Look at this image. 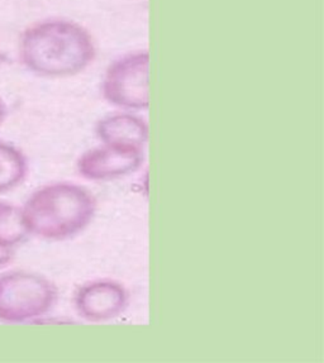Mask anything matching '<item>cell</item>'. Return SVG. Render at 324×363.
<instances>
[{"label": "cell", "mask_w": 324, "mask_h": 363, "mask_svg": "<svg viewBox=\"0 0 324 363\" xmlns=\"http://www.w3.org/2000/svg\"><path fill=\"white\" fill-rule=\"evenodd\" d=\"M94 37L72 19L45 18L24 28L18 41V57L37 77L61 79L79 75L94 62Z\"/></svg>", "instance_id": "obj_1"}, {"label": "cell", "mask_w": 324, "mask_h": 363, "mask_svg": "<svg viewBox=\"0 0 324 363\" xmlns=\"http://www.w3.org/2000/svg\"><path fill=\"white\" fill-rule=\"evenodd\" d=\"M98 201L90 190L72 182H52L30 194L21 206L30 237L70 240L94 219Z\"/></svg>", "instance_id": "obj_2"}, {"label": "cell", "mask_w": 324, "mask_h": 363, "mask_svg": "<svg viewBox=\"0 0 324 363\" xmlns=\"http://www.w3.org/2000/svg\"><path fill=\"white\" fill-rule=\"evenodd\" d=\"M57 287L48 277L26 269L0 275V323L35 322L52 311Z\"/></svg>", "instance_id": "obj_3"}, {"label": "cell", "mask_w": 324, "mask_h": 363, "mask_svg": "<svg viewBox=\"0 0 324 363\" xmlns=\"http://www.w3.org/2000/svg\"><path fill=\"white\" fill-rule=\"evenodd\" d=\"M101 95L122 111H146L150 106V53L138 50L113 60L101 80Z\"/></svg>", "instance_id": "obj_4"}, {"label": "cell", "mask_w": 324, "mask_h": 363, "mask_svg": "<svg viewBox=\"0 0 324 363\" xmlns=\"http://www.w3.org/2000/svg\"><path fill=\"white\" fill-rule=\"evenodd\" d=\"M130 304V293L123 284L112 279H98L77 287L74 306L79 316L91 323L118 318Z\"/></svg>", "instance_id": "obj_5"}, {"label": "cell", "mask_w": 324, "mask_h": 363, "mask_svg": "<svg viewBox=\"0 0 324 363\" xmlns=\"http://www.w3.org/2000/svg\"><path fill=\"white\" fill-rule=\"evenodd\" d=\"M143 161L142 150L101 145L77 158V170L90 182H109L140 170Z\"/></svg>", "instance_id": "obj_6"}, {"label": "cell", "mask_w": 324, "mask_h": 363, "mask_svg": "<svg viewBox=\"0 0 324 363\" xmlns=\"http://www.w3.org/2000/svg\"><path fill=\"white\" fill-rule=\"evenodd\" d=\"M95 135L101 145L143 151L150 138V127L135 111H116L98 121Z\"/></svg>", "instance_id": "obj_7"}, {"label": "cell", "mask_w": 324, "mask_h": 363, "mask_svg": "<svg viewBox=\"0 0 324 363\" xmlns=\"http://www.w3.org/2000/svg\"><path fill=\"white\" fill-rule=\"evenodd\" d=\"M30 162L19 147L0 140V194L9 193L23 184Z\"/></svg>", "instance_id": "obj_8"}, {"label": "cell", "mask_w": 324, "mask_h": 363, "mask_svg": "<svg viewBox=\"0 0 324 363\" xmlns=\"http://www.w3.org/2000/svg\"><path fill=\"white\" fill-rule=\"evenodd\" d=\"M28 237L21 206L0 200V246L17 250Z\"/></svg>", "instance_id": "obj_9"}, {"label": "cell", "mask_w": 324, "mask_h": 363, "mask_svg": "<svg viewBox=\"0 0 324 363\" xmlns=\"http://www.w3.org/2000/svg\"><path fill=\"white\" fill-rule=\"evenodd\" d=\"M16 251L17 250H14V248L0 246V269H4L12 262L13 258L16 256Z\"/></svg>", "instance_id": "obj_10"}, {"label": "cell", "mask_w": 324, "mask_h": 363, "mask_svg": "<svg viewBox=\"0 0 324 363\" xmlns=\"http://www.w3.org/2000/svg\"><path fill=\"white\" fill-rule=\"evenodd\" d=\"M6 116H8V109L4 100L0 98V125L6 122Z\"/></svg>", "instance_id": "obj_11"}]
</instances>
